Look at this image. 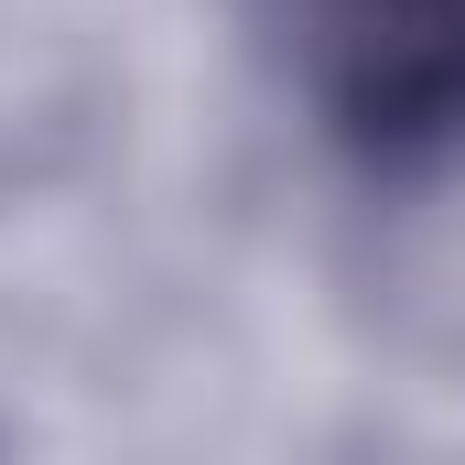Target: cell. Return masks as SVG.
<instances>
[{
  "label": "cell",
  "mask_w": 465,
  "mask_h": 465,
  "mask_svg": "<svg viewBox=\"0 0 465 465\" xmlns=\"http://www.w3.org/2000/svg\"><path fill=\"white\" fill-rule=\"evenodd\" d=\"M314 109L368 163L465 141V0H271Z\"/></svg>",
  "instance_id": "6da1fadb"
}]
</instances>
